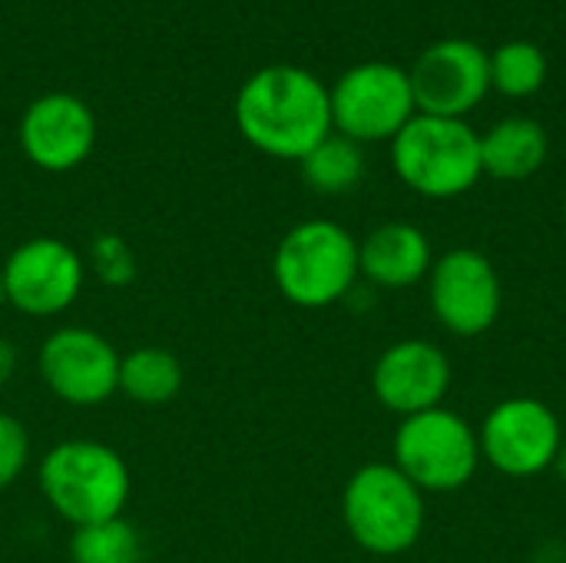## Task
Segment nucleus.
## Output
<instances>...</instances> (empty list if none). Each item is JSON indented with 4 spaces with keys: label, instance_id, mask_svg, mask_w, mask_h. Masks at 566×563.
Segmentation results:
<instances>
[{
    "label": "nucleus",
    "instance_id": "nucleus-6",
    "mask_svg": "<svg viewBox=\"0 0 566 563\" xmlns=\"http://www.w3.org/2000/svg\"><path fill=\"white\" fill-rule=\"evenodd\" d=\"M391 455V465L424 494L461 491L481 468L478 428L444 405L401 418Z\"/></svg>",
    "mask_w": 566,
    "mask_h": 563
},
{
    "label": "nucleus",
    "instance_id": "nucleus-9",
    "mask_svg": "<svg viewBox=\"0 0 566 563\" xmlns=\"http://www.w3.org/2000/svg\"><path fill=\"white\" fill-rule=\"evenodd\" d=\"M119 352L116 345L86 325L53 329L40 352L36 372L53 398L70 408H99L119 392Z\"/></svg>",
    "mask_w": 566,
    "mask_h": 563
},
{
    "label": "nucleus",
    "instance_id": "nucleus-8",
    "mask_svg": "<svg viewBox=\"0 0 566 563\" xmlns=\"http://www.w3.org/2000/svg\"><path fill=\"white\" fill-rule=\"evenodd\" d=\"M7 305L27 319H56L86 285V259L63 239L36 236L10 249L0 265Z\"/></svg>",
    "mask_w": 566,
    "mask_h": 563
},
{
    "label": "nucleus",
    "instance_id": "nucleus-15",
    "mask_svg": "<svg viewBox=\"0 0 566 563\" xmlns=\"http://www.w3.org/2000/svg\"><path fill=\"white\" fill-rule=\"evenodd\" d=\"M434 265L431 239L415 222H381L358 242L361 279L375 289H411Z\"/></svg>",
    "mask_w": 566,
    "mask_h": 563
},
{
    "label": "nucleus",
    "instance_id": "nucleus-21",
    "mask_svg": "<svg viewBox=\"0 0 566 563\" xmlns=\"http://www.w3.org/2000/svg\"><path fill=\"white\" fill-rule=\"evenodd\" d=\"M83 259L86 272H93L96 282H103L106 289H126L136 279V256L129 242L116 232H99Z\"/></svg>",
    "mask_w": 566,
    "mask_h": 563
},
{
    "label": "nucleus",
    "instance_id": "nucleus-10",
    "mask_svg": "<svg viewBox=\"0 0 566 563\" xmlns=\"http://www.w3.org/2000/svg\"><path fill=\"white\" fill-rule=\"evenodd\" d=\"M481 461H488L494 471L507 478H537L554 468L560 448H564V428L560 418L537 398L517 395L497 402L481 428Z\"/></svg>",
    "mask_w": 566,
    "mask_h": 563
},
{
    "label": "nucleus",
    "instance_id": "nucleus-1",
    "mask_svg": "<svg viewBox=\"0 0 566 563\" xmlns=\"http://www.w3.org/2000/svg\"><path fill=\"white\" fill-rule=\"evenodd\" d=\"M235 126L252 149L298 163L332 133L328 86L295 63L262 66L235 93Z\"/></svg>",
    "mask_w": 566,
    "mask_h": 563
},
{
    "label": "nucleus",
    "instance_id": "nucleus-26",
    "mask_svg": "<svg viewBox=\"0 0 566 563\" xmlns=\"http://www.w3.org/2000/svg\"><path fill=\"white\" fill-rule=\"evenodd\" d=\"M564 226H566V192H564Z\"/></svg>",
    "mask_w": 566,
    "mask_h": 563
},
{
    "label": "nucleus",
    "instance_id": "nucleus-4",
    "mask_svg": "<svg viewBox=\"0 0 566 563\" xmlns=\"http://www.w3.org/2000/svg\"><path fill=\"white\" fill-rule=\"evenodd\" d=\"M342 521L361 551L375 557L408 554L424 534V491L391 461H368L342 491Z\"/></svg>",
    "mask_w": 566,
    "mask_h": 563
},
{
    "label": "nucleus",
    "instance_id": "nucleus-14",
    "mask_svg": "<svg viewBox=\"0 0 566 563\" xmlns=\"http://www.w3.org/2000/svg\"><path fill=\"white\" fill-rule=\"evenodd\" d=\"M451 378L454 372L444 348L428 338H401L378 355L371 368V392L385 411L411 418L444 405Z\"/></svg>",
    "mask_w": 566,
    "mask_h": 563
},
{
    "label": "nucleus",
    "instance_id": "nucleus-2",
    "mask_svg": "<svg viewBox=\"0 0 566 563\" xmlns=\"http://www.w3.org/2000/svg\"><path fill=\"white\" fill-rule=\"evenodd\" d=\"M36 488L46 508L70 528L123 518L133 478L123 455L93 438H66L36 465Z\"/></svg>",
    "mask_w": 566,
    "mask_h": 563
},
{
    "label": "nucleus",
    "instance_id": "nucleus-18",
    "mask_svg": "<svg viewBox=\"0 0 566 563\" xmlns=\"http://www.w3.org/2000/svg\"><path fill=\"white\" fill-rule=\"evenodd\" d=\"M298 166L312 192L345 196L365 179V149L355 139L332 129L305 159H298Z\"/></svg>",
    "mask_w": 566,
    "mask_h": 563
},
{
    "label": "nucleus",
    "instance_id": "nucleus-25",
    "mask_svg": "<svg viewBox=\"0 0 566 563\" xmlns=\"http://www.w3.org/2000/svg\"><path fill=\"white\" fill-rule=\"evenodd\" d=\"M7 305V292H3V275H0V309Z\"/></svg>",
    "mask_w": 566,
    "mask_h": 563
},
{
    "label": "nucleus",
    "instance_id": "nucleus-19",
    "mask_svg": "<svg viewBox=\"0 0 566 563\" xmlns=\"http://www.w3.org/2000/svg\"><path fill=\"white\" fill-rule=\"evenodd\" d=\"M73 563H143V538L126 518L73 528L70 534Z\"/></svg>",
    "mask_w": 566,
    "mask_h": 563
},
{
    "label": "nucleus",
    "instance_id": "nucleus-3",
    "mask_svg": "<svg viewBox=\"0 0 566 563\" xmlns=\"http://www.w3.org/2000/svg\"><path fill=\"white\" fill-rule=\"evenodd\" d=\"M272 279L285 302L298 309H328L345 302L358 279V239L332 219L292 226L272 256Z\"/></svg>",
    "mask_w": 566,
    "mask_h": 563
},
{
    "label": "nucleus",
    "instance_id": "nucleus-7",
    "mask_svg": "<svg viewBox=\"0 0 566 563\" xmlns=\"http://www.w3.org/2000/svg\"><path fill=\"white\" fill-rule=\"evenodd\" d=\"M332 129L365 143H391L418 113L411 76L398 63L368 60L345 70L328 90Z\"/></svg>",
    "mask_w": 566,
    "mask_h": 563
},
{
    "label": "nucleus",
    "instance_id": "nucleus-5",
    "mask_svg": "<svg viewBox=\"0 0 566 563\" xmlns=\"http://www.w3.org/2000/svg\"><path fill=\"white\" fill-rule=\"evenodd\" d=\"M395 176L424 199H458L481 176V133L468 119L415 113L391 139Z\"/></svg>",
    "mask_w": 566,
    "mask_h": 563
},
{
    "label": "nucleus",
    "instance_id": "nucleus-20",
    "mask_svg": "<svg viewBox=\"0 0 566 563\" xmlns=\"http://www.w3.org/2000/svg\"><path fill=\"white\" fill-rule=\"evenodd\" d=\"M547 83V56L531 40H511L491 53V86L507 100L534 96Z\"/></svg>",
    "mask_w": 566,
    "mask_h": 563
},
{
    "label": "nucleus",
    "instance_id": "nucleus-22",
    "mask_svg": "<svg viewBox=\"0 0 566 563\" xmlns=\"http://www.w3.org/2000/svg\"><path fill=\"white\" fill-rule=\"evenodd\" d=\"M30 431L17 415L0 411V491L13 488L30 465Z\"/></svg>",
    "mask_w": 566,
    "mask_h": 563
},
{
    "label": "nucleus",
    "instance_id": "nucleus-12",
    "mask_svg": "<svg viewBox=\"0 0 566 563\" xmlns=\"http://www.w3.org/2000/svg\"><path fill=\"white\" fill-rule=\"evenodd\" d=\"M418 113L464 119L491 90V53L474 40H438L408 70Z\"/></svg>",
    "mask_w": 566,
    "mask_h": 563
},
{
    "label": "nucleus",
    "instance_id": "nucleus-16",
    "mask_svg": "<svg viewBox=\"0 0 566 563\" xmlns=\"http://www.w3.org/2000/svg\"><path fill=\"white\" fill-rule=\"evenodd\" d=\"M551 153L547 129L531 116H507L481 133V166L484 176L501 183L531 179Z\"/></svg>",
    "mask_w": 566,
    "mask_h": 563
},
{
    "label": "nucleus",
    "instance_id": "nucleus-11",
    "mask_svg": "<svg viewBox=\"0 0 566 563\" xmlns=\"http://www.w3.org/2000/svg\"><path fill=\"white\" fill-rule=\"evenodd\" d=\"M428 302L444 332L478 338L494 329L504 305V285L494 262L471 246L448 249L428 272Z\"/></svg>",
    "mask_w": 566,
    "mask_h": 563
},
{
    "label": "nucleus",
    "instance_id": "nucleus-23",
    "mask_svg": "<svg viewBox=\"0 0 566 563\" xmlns=\"http://www.w3.org/2000/svg\"><path fill=\"white\" fill-rule=\"evenodd\" d=\"M17 365H20V352L10 338L0 335V388H7L17 375Z\"/></svg>",
    "mask_w": 566,
    "mask_h": 563
},
{
    "label": "nucleus",
    "instance_id": "nucleus-13",
    "mask_svg": "<svg viewBox=\"0 0 566 563\" xmlns=\"http://www.w3.org/2000/svg\"><path fill=\"white\" fill-rule=\"evenodd\" d=\"M17 139L36 169L70 173L83 166L96 146V116L73 93H43L23 110Z\"/></svg>",
    "mask_w": 566,
    "mask_h": 563
},
{
    "label": "nucleus",
    "instance_id": "nucleus-24",
    "mask_svg": "<svg viewBox=\"0 0 566 563\" xmlns=\"http://www.w3.org/2000/svg\"><path fill=\"white\" fill-rule=\"evenodd\" d=\"M554 471H557V478L566 484V438H564V448H560V455H557V461H554Z\"/></svg>",
    "mask_w": 566,
    "mask_h": 563
},
{
    "label": "nucleus",
    "instance_id": "nucleus-17",
    "mask_svg": "<svg viewBox=\"0 0 566 563\" xmlns=\"http://www.w3.org/2000/svg\"><path fill=\"white\" fill-rule=\"evenodd\" d=\"M182 382H186L182 362L166 348L143 345L119 358V395H126L143 408L169 405L182 392Z\"/></svg>",
    "mask_w": 566,
    "mask_h": 563
}]
</instances>
